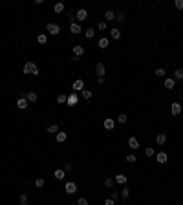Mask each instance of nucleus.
Segmentation results:
<instances>
[{
    "mask_svg": "<svg viewBox=\"0 0 183 205\" xmlns=\"http://www.w3.org/2000/svg\"><path fill=\"white\" fill-rule=\"evenodd\" d=\"M26 99H28V102H35L39 97H37V93L35 92H26V95H24Z\"/></svg>",
    "mask_w": 183,
    "mask_h": 205,
    "instance_id": "nucleus-15",
    "label": "nucleus"
},
{
    "mask_svg": "<svg viewBox=\"0 0 183 205\" xmlns=\"http://www.w3.org/2000/svg\"><path fill=\"white\" fill-rule=\"evenodd\" d=\"M104 205H116V201H114L112 198H108V200H104Z\"/></svg>",
    "mask_w": 183,
    "mask_h": 205,
    "instance_id": "nucleus-45",
    "label": "nucleus"
},
{
    "mask_svg": "<svg viewBox=\"0 0 183 205\" xmlns=\"http://www.w3.org/2000/svg\"><path fill=\"white\" fill-rule=\"evenodd\" d=\"M57 132H59V125H55V123H53V125L48 126V134H57Z\"/></svg>",
    "mask_w": 183,
    "mask_h": 205,
    "instance_id": "nucleus-29",
    "label": "nucleus"
},
{
    "mask_svg": "<svg viewBox=\"0 0 183 205\" xmlns=\"http://www.w3.org/2000/svg\"><path fill=\"white\" fill-rule=\"evenodd\" d=\"M75 17H77L79 22H83V20H86V18H88V13H86V9H79Z\"/></svg>",
    "mask_w": 183,
    "mask_h": 205,
    "instance_id": "nucleus-13",
    "label": "nucleus"
},
{
    "mask_svg": "<svg viewBox=\"0 0 183 205\" xmlns=\"http://www.w3.org/2000/svg\"><path fill=\"white\" fill-rule=\"evenodd\" d=\"M46 29H48L50 35H59V33H60V26H59V24H55V22H48Z\"/></svg>",
    "mask_w": 183,
    "mask_h": 205,
    "instance_id": "nucleus-2",
    "label": "nucleus"
},
{
    "mask_svg": "<svg viewBox=\"0 0 183 205\" xmlns=\"http://www.w3.org/2000/svg\"><path fill=\"white\" fill-rule=\"evenodd\" d=\"M121 198H123V200H128V196H130V189H128V187H125L123 190H121Z\"/></svg>",
    "mask_w": 183,
    "mask_h": 205,
    "instance_id": "nucleus-28",
    "label": "nucleus"
},
{
    "mask_svg": "<svg viewBox=\"0 0 183 205\" xmlns=\"http://www.w3.org/2000/svg\"><path fill=\"white\" fill-rule=\"evenodd\" d=\"M81 55H84V48L81 46V44H75V46H73V57L79 59Z\"/></svg>",
    "mask_w": 183,
    "mask_h": 205,
    "instance_id": "nucleus-8",
    "label": "nucleus"
},
{
    "mask_svg": "<svg viewBox=\"0 0 183 205\" xmlns=\"http://www.w3.org/2000/svg\"><path fill=\"white\" fill-rule=\"evenodd\" d=\"M35 187L37 189H42L44 187V180H42V178H37V180H35Z\"/></svg>",
    "mask_w": 183,
    "mask_h": 205,
    "instance_id": "nucleus-36",
    "label": "nucleus"
},
{
    "mask_svg": "<svg viewBox=\"0 0 183 205\" xmlns=\"http://www.w3.org/2000/svg\"><path fill=\"white\" fill-rule=\"evenodd\" d=\"M93 35H95V29H92V28L84 31V37H86V39H93Z\"/></svg>",
    "mask_w": 183,
    "mask_h": 205,
    "instance_id": "nucleus-31",
    "label": "nucleus"
},
{
    "mask_svg": "<svg viewBox=\"0 0 183 205\" xmlns=\"http://www.w3.org/2000/svg\"><path fill=\"white\" fill-rule=\"evenodd\" d=\"M70 31L73 33V35H79V33L83 31V28H81L79 22H73V24H70Z\"/></svg>",
    "mask_w": 183,
    "mask_h": 205,
    "instance_id": "nucleus-11",
    "label": "nucleus"
},
{
    "mask_svg": "<svg viewBox=\"0 0 183 205\" xmlns=\"http://www.w3.org/2000/svg\"><path fill=\"white\" fill-rule=\"evenodd\" d=\"M77 102H79L77 93H70V95H68V101H66L68 106H77Z\"/></svg>",
    "mask_w": 183,
    "mask_h": 205,
    "instance_id": "nucleus-6",
    "label": "nucleus"
},
{
    "mask_svg": "<svg viewBox=\"0 0 183 205\" xmlns=\"http://www.w3.org/2000/svg\"><path fill=\"white\" fill-rule=\"evenodd\" d=\"M174 86H176L174 79H165V88H167V90H174Z\"/></svg>",
    "mask_w": 183,
    "mask_h": 205,
    "instance_id": "nucleus-22",
    "label": "nucleus"
},
{
    "mask_svg": "<svg viewBox=\"0 0 183 205\" xmlns=\"http://www.w3.org/2000/svg\"><path fill=\"white\" fill-rule=\"evenodd\" d=\"M66 101H68V95H66V93L57 95V102H59V105H66Z\"/></svg>",
    "mask_w": 183,
    "mask_h": 205,
    "instance_id": "nucleus-25",
    "label": "nucleus"
},
{
    "mask_svg": "<svg viewBox=\"0 0 183 205\" xmlns=\"http://www.w3.org/2000/svg\"><path fill=\"white\" fill-rule=\"evenodd\" d=\"M156 143H158V145H165L167 143V134H158L156 135Z\"/></svg>",
    "mask_w": 183,
    "mask_h": 205,
    "instance_id": "nucleus-17",
    "label": "nucleus"
},
{
    "mask_svg": "<svg viewBox=\"0 0 183 205\" xmlns=\"http://www.w3.org/2000/svg\"><path fill=\"white\" fill-rule=\"evenodd\" d=\"M110 198H112L114 201H116V200H119V198H121V194L117 192V190H112V192H110Z\"/></svg>",
    "mask_w": 183,
    "mask_h": 205,
    "instance_id": "nucleus-38",
    "label": "nucleus"
},
{
    "mask_svg": "<svg viewBox=\"0 0 183 205\" xmlns=\"http://www.w3.org/2000/svg\"><path fill=\"white\" fill-rule=\"evenodd\" d=\"M18 203L20 205H29V198H28V194H26V192L18 196Z\"/></svg>",
    "mask_w": 183,
    "mask_h": 205,
    "instance_id": "nucleus-19",
    "label": "nucleus"
},
{
    "mask_svg": "<svg viewBox=\"0 0 183 205\" xmlns=\"http://www.w3.org/2000/svg\"><path fill=\"white\" fill-rule=\"evenodd\" d=\"M72 90H73V93H77V92H83V90H84V81H83V79H77V81H73V84H72Z\"/></svg>",
    "mask_w": 183,
    "mask_h": 205,
    "instance_id": "nucleus-3",
    "label": "nucleus"
},
{
    "mask_svg": "<svg viewBox=\"0 0 183 205\" xmlns=\"http://www.w3.org/2000/svg\"><path fill=\"white\" fill-rule=\"evenodd\" d=\"M53 176H55V180H64L66 178V170H55V172H53Z\"/></svg>",
    "mask_w": 183,
    "mask_h": 205,
    "instance_id": "nucleus-21",
    "label": "nucleus"
},
{
    "mask_svg": "<svg viewBox=\"0 0 183 205\" xmlns=\"http://www.w3.org/2000/svg\"><path fill=\"white\" fill-rule=\"evenodd\" d=\"M104 18H106V20H116V13H114V11H106Z\"/></svg>",
    "mask_w": 183,
    "mask_h": 205,
    "instance_id": "nucleus-34",
    "label": "nucleus"
},
{
    "mask_svg": "<svg viewBox=\"0 0 183 205\" xmlns=\"http://www.w3.org/2000/svg\"><path fill=\"white\" fill-rule=\"evenodd\" d=\"M126 161H128V163H135L137 159H135V156H134V154H128V156H126Z\"/></svg>",
    "mask_w": 183,
    "mask_h": 205,
    "instance_id": "nucleus-42",
    "label": "nucleus"
},
{
    "mask_svg": "<svg viewBox=\"0 0 183 205\" xmlns=\"http://www.w3.org/2000/svg\"><path fill=\"white\" fill-rule=\"evenodd\" d=\"M174 81H181L183 79V68H178V70L174 72V77H172Z\"/></svg>",
    "mask_w": 183,
    "mask_h": 205,
    "instance_id": "nucleus-23",
    "label": "nucleus"
},
{
    "mask_svg": "<svg viewBox=\"0 0 183 205\" xmlns=\"http://www.w3.org/2000/svg\"><path fill=\"white\" fill-rule=\"evenodd\" d=\"M170 114L172 115H179L181 114V105H179V102H172V105H170Z\"/></svg>",
    "mask_w": 183,
    "mask_h": 205,
    "instance_id": "nucleus-9",
    "label": "nucleus"
},
{
    "mask_svg": "<svg viewBox=\"0 0 183 205\" xmlns=\"http://www.w3.org/2000/svg\"><path fill=\"white\" fill-rule=\"evenodd\" d=\"M156 159H158V163L165 165V163L168 161V156H167V152H158V154H156Z\"/></svg>",
    "mask_w": 183,
    "mask_h": 205,
    "instance_id": "nucleus-7",
    "label": "nucleus"
},
{
    "mask_svg": "<svg viewBox=\"0 0 183 205\" xmlns=\"http://www.w3.org/2000/svg\"><path fill=\"white\" fill-rule=\"evenodd\" d=\"M22 73H26V75H39V66L35 64V62H26L24 64V68H22Z\"/></svg>",
    "mask_w": 183,
    "mask_h": 205,
    "instance_id": "nucleus-1",
    "label": "nucleus"
},
{
    "mask_svg": "<svg viewBox=\"0 0 183 205\" xmlns=\"http://www.w3.org/2000/svg\"><path fill=\"white\" fill-rule=\"evenodd\" d=\"M95 73H97V77H104V75H106V66H104V62H97V64H95Z\"/></svg>",
    "mask_w": 183,
    "mask_h": 205,
    "instance_id": "nucleus-4",
    "label": "nucleus"
},
{
    "mask_svg": "<svg viewBox=\"0 0 183 205\" xmlns=\"http://www.w3.org/2000/svg\"><path fill=\"white\" fill-rule=\"evenodd\" d=\"M110 37L116 39V40L121 39V29H119V28H110Z\"/></svg>",
    "mask_w": 183,
    "mask_h": 205,
    "instance_id": "nucleus-14",
    "label": "nucleus"
},
{
    "mask_svg": "<svg viewBox=\"0 0 183 205\" xmlns=\"http://www.w3.org/2000/svg\"><path fill=\"white\" fill-rule=\"evenodd\" d=\"M145 154H147V156H148V158H152V156H156V150H154V148H152V147H148V148H147V150H145Z\"/></svg>",
    "mask_w": 183,
    "mask_h": 205,
    "instance_id": "nucleus-37",
    "label": "nucleus"
},
{
    "mask_svg": "<svg viewBox=\"0 0 183 205\" xmlns=\"http://www.w3.org/2000/svg\"><path fill=\"white\" fill-rule=\"evenodd\" d=\"M64 190H66V194H75V192H77V183L68 181L66 187H64Z\"/></svg>",
    "mask_w": 183,
    "mask_h": 205,
    "instance_id": "nucleus-5",
    "label": "nucleus"
},
{
    "mask_svg": "<svg viewBox=\"0 0 183 205\" xmlns=\"http://www.w3.org/2000/svg\"><path fill=\"white\" fill-rule=\"evenodd\" d=\"M55 138H57V141H59V143H64V141L68 139V134H66V132H57V134H55Z\"/></svg>",
    "mask_w": 183,
    "mask_h": 205,
    "instance_id": "nucleus-20",
    "label": "nucleus"
},
{
    "mask_svg": "<svg viewBox=\"0 0 183 205\" xmlns=\"http://www.w3.org/2000/svg\"><path fill=\"white\" fill-rule=\"evenodd\" d=\"M108 44H110V40H108L106 37H103V39L99 40V48H101V50H106V48H108Z\"/></svg>",
    "mask_w": 183,
    "mask_h": 205,
    "instance_id": "nucleus-24",
    "label": "nucleus"
},
{
    "mask_svg": "<svg viewBox=\"0 0 183 205\" xmlns=\"http://www.w3.org/2000/svg\"><path fill=\"white\" fill-rule=\"evenodd\" d=\"M154 73L158 75V77H165V70H163V68H158V70H156Z\"/></svg>",
    "mask_w": 183,
    "mask_h": 205,
    "instance_id": "nucleus-39",
    "label": "nucleus"
},
{
    "mask_svg": "<svg viewBox=\"0 0 183 205\" xmlns=\"http://www.w3.org/2000/svg\"><path fill=\"white\" fill-rule=\"evenodd\" d=\"M77 205H88L86 198H79V200H77Z\"/></svg>",
    "mask_w": 183,
    "mask_h": 205,
    "instance_id": "nucleus-44",
    "label": "nucleus"
},
{
    "mask_svg": "<svg viewBox=\"0 0 183 205\" xmlns=\"http://www.w3.org/2000/svg\"><path fill=\"white\" fill-rule=\"evenodd\" d=\"M81 97H83V99H90L92 97V92L90 90H83V92H81Z\"/></svg>",
    "mask_w": 183,
    "mask_h": 205,
    "instance_id": "nucleus-35",
    "label": "nucleus"
},
{
    "mask_svg": "<svg viewBox=\"0 0 183 205\" xmlns=\"http://www.w3.org/2000/svg\"><path fill=\"white\" fill-rule=\"evenodd\" d=\"M128 147H130L132 150H137L139 148V141L135 138H130V139H128Z\"/></svg>",
    "mask_w": 183,
    "mask_h": 205,
    "instance_id": "nucleus-16",
    "label": "nucleus"
},
{
    "mask_svg": "<svg viewBox=\"0 0 183 205\" xmlns=\"http://www.w3.org/2000/svg\"><path fill=\"white\" fill-rule=\"evenodd\" d=\"M97 29H99V31H106V22H104V20H103V22H99Z\"/></svg>",
    "mask_w": 183,
    "mask_h": 205,
    "instance_id": "nucleus-41",
    "label": "nucleus"
},
{
    "mask_svg": "<svg viewBox=\"0 0 183 205\" xmlns=\"http://www.w3.org/2000/svg\"><path fill=\"white\" fill-rule=\"evenodd\" d=\"M126 121H128V117H126L125 114H119V115H117V123H121V125H125Z\"/></svg>",
    "mask_w": 183,
    "mask_h": 205,
    "instance_id": "nucleus-32",
    "label": "nucleus"
},
{
    "mask_svg": "<svg viewBox=\"0 0 183 205\" xmlns=\"http://www.w3.org/2000/svg\"><path fill=\"white\" fill-rule=\"evenodd\" d=\"M28 105H29V102H28V99H26V97H18L17 99V106L20 108V110H26Z\"/></svg>",
    "mask_w": 183,
    "mask_h": 205,
    "instance_id": "nucleus-10",
    "label": "nucleus"
},
{
    "mask_svg": "<svg viewBox=\"0 0 183 205\" xmlns=\"http://www.w3.org/2000/svg\"><path fill=\"white\" fill-rule=\"evenodd\" d=\"M53 11H55V13H62L64 11V4L62 2H57L55 6H53Z\"/></svg>",
    "mask_w": 183,
    "mask_h": 205,
    "instance_id": "nucleus-26",
    "label": "nucleus"
},
{
    "mask_svg": "<svg viewBox=\"0 0 183 205\" xmlns=\"http://www.w3.org/2000/svg\"><path fill=\"white\" fill-rule=\"evenodd\" d=\"M116 20H117V22H123V20H125V15H123V13H116Z\"/></svg>",
    "mask_w": 183,
    "mask_h": 205,
    "instance_id": "nucleus-43",
    "label": "nucleus"
},
{
    "mask_svg": "<svg viewBox=\"0 0 183 205\" xmlns=\"http://www.w3.org/2000/svg\"><path fill=\"white\" fill-rule=\"evenodd\" d=\"M64 168H66V170H72V168H73V165H72V163H70V161H68V163H66V167H64Z\"/></svg>",
    "mask_w": 183,
    "mask_h": 205,
    "instance_id": "nucleus-46",
    "label": "nucleus"
},
{
    "mask_svg": "<svg viewBox=\"0 0 183 205\" xmlns=\"http://www.w3.org/2000/svg\"><path fill=\"white\" fill-rule=\"evenodd\" d=\"M174 6L176 9H183V0H174Z\"/></svg>",
    "mask_w": 183,
    "mask_h": 205,
    "instance_id": "nucleus-40",
    "label": "nucleus"
},
{
    "mask_svg": "<svg viewBox=\"0 0 183 205\" xmlns=\"http://www.w3.org/2000/svg\"><path fill=\"white\" fill-rule=\"evenodd\" d=\"M114 183H116V181H114L112 178H106V180H104V187H106V189H112Z\"/></svg>",
    "mask_w": 183,
    "mask_h": 205,
    "instance_id": "nucleus-30",
    "label": "nucleus"
},
{
    "mask_svg": "<svg viewBox=\"0 0 183 205\" xmlns=\"http://www.w3.org/2000/svg\"><path fill=\"white\" fill-rule=\"evenodd\" d=\"M66 18H68V22H70V24H73V22H75V13L70 11V13L66 15Z\"/></svg>",
    "mask_w": 183,
    "mask_h": 205,
    "instance_id": "nucleus-33",
    "label": "nucleus"
},
{
    "mask_svg": "<svg viewBox=\"0 0 183 205\" xmlns=\"http://www.w3.org/2000/svg\"><path fill=\"white\" fill-rule=\"evenodd\" d=\"M103 126L106 128V130H114V126H116V121L110 119V117H106V119H104V123H103Z\"/></svg>",
    "mask_w": 183,
    "mask_h": 205,
    "instance_id": "nucleus-12",
    "label": "nucleus"
},
{
    "mask_svg": "<svg viewBox=\"0 0 183 205\" xmlns=\"http://www.w3.org/2000/svg\"><path fill=\"white\" fill-rule=\"evenodd\" d=\"M114 181L119 183V185H125V183H126V176L125 174H117L116 178H114Z\"/></svg>",
    "mask_w": 183,
    "mask_h": 205,
    "instance_id": "nucleus-18",
    "label": "nucleus"
},
{
    "mask_svg": "<svg viewBox=\"0 0 183 205\" xmlns=\"http://www.w3.org/2000/svg\"><path fill=\"white\" fill-rule=\"evenodd\" d=\"M37 42L39 44H46V42H48V37H46L44 33H40V35H37Z\"/></svg>",
    "mask_w": 183,
    "mask_h": 205,
    "instance_id": "nucleus-27",
    "label": "nucleus"
}]
</instances>
